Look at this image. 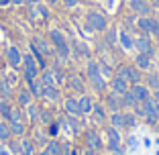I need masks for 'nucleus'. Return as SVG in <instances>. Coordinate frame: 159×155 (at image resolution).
Returning a JSON list of instances; mask_svg holds the SVG:
<instances>
[{"label": "nucleus", "mask_w": 159, "mask_h": 155, "mask_svg": "<svg viewBox=\"0 0 159 155\" xmlns=\"http://www.w3.org/2000/svg\"><path fill=\"white\" fill-rule=\"evenodd\" d=\"M33 41H35V45H37L39 49H41V53L45 57H49V55H55V47H53L51 43L47 41V39H41V37H33Z\"/></svg>", "instance_id": "nucleus-17"}, {"label": "nucleus", "mask_w": 159, "mask_h": 155, "mask_svg": "<svg viewBox=\"0 0 159 155\" xmlns=\"http://www.w3.org/2000/svg\"><path fill=\"white\" fill-rule=\"evenodd\" d=\"M10 133L16 137H23L25 131H27V125H25V121H10Z\"/></svg>", "instance_id": "nucleus-28"}, {"label": "nucleus", "mask_w": 159, "mask_h": 155, "mask_svg": "<svg viewBox=\"0 0 159 155\" xmlns=\"http://www.w3.org/2000/svg\"><path fill=\"white\" fill-rule=\"evenodd\" d=\"M0 155H10V151H8V149H6V147H4V145H0Z\"/></svg>", "instance_id": "nucleus-41"}, {"label": "nucleus", "mask_w": 159, "mask_h": 155, "mask_svg": "<svg viewBox=\"0 0 159 155\" xmlns=\"http://www.w3.org/2000/svg\"><path fill=\"white\" fill-rule=\"evenodd\" d=\"M45 98L51 100V102L59 100V88L57 86H45Z\"/></svg>", "instance_id": "nucleus-32"}, {"label": "nucleus", "mask_w": 159, "mask_h": 155, "mask_svg": "<svg viewBox=\"0 0 159 155\" xmlns=\"http://www.w3.org/2000/svg\"><path fill=\"white\" fill-rule=\"evenodd\" d=\"M155 131H157V133H159V122H157V125H155Z\"/></svg>", "instance_id": "nucleus-49"}, {"label": "nucleus", "mask_w": 159, "mask_h": 155, "mask_svg": "<svg viewBox=\"0 0 159 155\" xmlns=\"http://www.w3.org/2000/svg\"><path fill=\"white\" fill-rule=\"evenodd\" d=\"M47 2H49V4H55V2H57V0H47Z\"/></svg>", "instance_id": "nucleus-47"}, {"label": "nucleus", "mask_w": 159, "mask_h": 155, "mask_svg": "<svg viewBox=\"0 0 159 155\" xmlns=\"http://www.w3.org/2000/svg\"><path fill=\"white\" fill-rule=\"evenodd\" d=\"M14 86L10 84L8 80H2L0 82V96H2V100H8L10 98V90H12Z\"/></svg>", "instance_id": "nucleus-33"}, {"label": "nucleus", "mask_w": 159, "mask_h": 155, "mask_svg": "<svg viewBox=\"0 0 159 155\" xmlns=\"http://www.w3.org/2000/svg\"><path fill=\"white\" fill-rule=\"evenodd\" d=\"M23 67H25V80H27V84L31 80H35V78H39V74H41V67H39L37 59H35V55L31 51L23 55Z\"/></svg>", "instance_id": "nucleus-4"}, {"label": "nucleus", "mask_w": 159, "mask_h": 155, "mask_svg": "<svg viewBox=\"0 0 159 155\" xmlns=\"http://www.w3.org/2000/svg\"><path fill=\"white\" fill-rule=\"evenodd\" d=\"M157 21H159V19H157Z\"/></svg>", "instance_id": "nucleus-53"}, {"label": "nucleus", "mask_w": 159, "mask_h": 155, "mask_svg": "<svg viewBox=\"0 0 159 155\" xmlns=\"http://www.w3.org/2000/svg\"><path fill=\"white\" fill-rule=\"evenodd\" d=\"M80 4V0H63V6L66 8H75Z\"/></svg>", "instance_id": "nucleus-38"}, {"label": "nucleus", "mask_w": 159, "mask_h": 155, "mask_svg": "<svg viewBox=\"0 0 159 155\" xmlns=\"http://www.w3.org/2000/svg\"><path fill=\"white\" fill-rule=\"evenodd\" d=\"M10 4V0H0V6H8Z\"/></svg>", "instance_id": "nucleus-43"}, {"label": "nucleus", "mask_w": 159, "mask_h": 155, "mask_svg": "<svg viewBox=\"0 0 159 155\" xmlns=\"http://www.w3.org/2000/svg\"><path fill=\"white\" fill-rule=\"evenodd\" d=\"M106 43H108V45H116V43H118V31H116V29L106 31Z\"/></svg>", "instance_id": "nucleus-36"}, {"label": "nucleus", "mask_w": 159, "mask_h": 155, "mask_svg": "<svg viewBox=\"0 0 159 155\" xmlns=\"http://www.w3.org/2000/svg\"><path fill=\"white\" fill-rule=\"evenodd\" d=\"M6 61H8L10 67H20L23 66V53L19 51V47H14V45H10L8 49H6Z\"/></svg>", "instance_id": "nucleus-8"}, {"label": "nucleus", "mask_w": 159, "mask_h": 155, "mask_svg": "<svg viewBox=\"0 0 159 155\" xmlns=\"http://www.w3.org/2000/svg\"><path fill=\"white\" fill-rule=\"evenodd\" d=\"M41 155H49V153H47V151H41Z\"/></svg>", "instance_id": "nucleus-51"}, {"label": "nucleus", "mask_w": 159, "mask_h": 155, "mask_svg": "<svg viewBox=\"0 0 159 155\" xmlns=\"http://www.w3.org/2000/svg\"><path fill=\"white\" fill-rule=\"evenodd\" d=\"M126 4H129V8L135 14H139V16H149L151 14V4L147 0H129Z\"/></svg>", "instance_id": "nucleus-7"}, {"label": "nucleus", "mask_w": 159, "mask_h": 155, "mask_svg": "<svg viewBox=\"0 0 159 155\" xmlns=\"http://www.w3.org/2000/svg\"><path fill=\"white\" fill-rule=\"evenodd\" d=\"M122 114H125V127H126V129L137 127V114L133 112V110H129V112H122Z\"/></svg>", "instance_id": "nucleus-34"}, {"label": "nucleus", "mask_w": 159, "mask_h": 155, "mask_svg": "<svg viewBox=\"0 0 159 155\" xmlns=\"http://www.w3.org/2000/svg\"><path fill=\"white\" fill-rule=\"evenodd\" d=\"M33 94H31V90L29 88H23V90H19V94H16V106H20V108H25L29 102H33Z\"/></svg>", "instance_id": "nucleus-23"}, {"label": "nucleus", "mask_w": 159, "mask_h": 155, "mask_svg": "<svg viewBox=\"0 0 159 155\" xmlns=\"http://www.w3.org/2000/svg\"><path fill=\"white\" fill-rule=\"evenodd\" d=\"M131 92L135 94V98L139 100V102H145V100H149V98H151V94H153V92H151V88H149L147 84H143V82L135 84V86L131 88Z\"/></svg>", "instance_id": "nucleus-11"}, {"label": "nucleus", "mask_w": 159, "mask_h": 155, "mask_svg": "<svg viewBox=\"0 0 159 155\" xmlns=\"http://www.w3.org/2000/svg\"><path fill=\"white\" fill-rule=\"evenodd\" d=\"M118 43H120L122 49H126V51H129V49H135V39H133L131 35H129V31H125V29L118 31Z\"/></svg>", "instance_id": "nucleus-20"}, {"label": "nucleus", "mask_w": 159, "mask_h": 155, "mask_svg": "<svg viewBox=\"0 0 159 155\" xmlns=\"http://www.w3.org/2000/svg\"><path fill=\"white\" fill-rule=\"evenodd\" d=\"M157 143H159V139H157Z\"/></svg>", "instance_id": "nucleus-52"}, {"label": "nucleus", "mask_w": 159, "mask_h": 155, "mask_svg": "<svg viewBox=\"0 0 159 155\" xmlns=\"http://www.w3.org/2000/svg\"><path fill=\"white\" fill-rule=\"evenodd\" d=\"M120 104H122L125 108H129V110H133V108H135V106H139L141 102H139V100L135 98V94H133L131 90H126L125 94L120 96Z\"/></svg>", "instance_id": "nucleus-19"}, {"label": "nucleus", "mask_w": 159, "mask_h": 155, "mask_svg": "<svg viewBox=\"0 0 159 155\" xmlns=\"http://www.w3.org/2000/svg\"><path fill=\"white\" fill-rule=\"evenodd\" d=\"M12 137V133H10V125L6 121H0V143H6Z\"/></svg>", "instance_id": "nucleus-31"}, {"label": "nucleus", "mask_w": 159, "mask_h": 155, "mask_svg": "<svg viewBox=\"0 0 159 155\" xmlns=\"http://www.w3.org/2000/svg\"><path fill=\"white\" fill-rule=\"evenodd\" d=\"M86 141H88V149H100L102 147V139H100V133L94 131V129H90L88 133H86Z\"/></svg>", "instance_id": "nucleus-16"}, {"label": "nucleus", "mask_w": 159, "mask_h": 155, "mask_svg": "<svg viewBox=\"0 0 159 155\" xmlns=\"http://www.w3.org/2000/svg\"><path fill=\"white\" fill-rule=\"evenodd\" d=\"M90 116H92V122H98V125L106 122L108 114H106V110H104V104L94 102V108H92V112H90Z\"/></svg>", "instance_id": "nucleus-13"}, {"label": "nucleus", "mask_w": 159, "mask_h": 155, "mask_svg": "<svg viewBox=\"0 0 159 155\" xmlns=\"http://www.w3.org/2000/svg\"><path fill=\"white\" fill-rule=\"evenodd\" d=\"M25 110V114H27V121L29 122H37L39 121V116H41V114H39V106L35 102H29L27 106L23 108Z\"/></svg>", "instance_id": "nucleus-22"}, {"label": "nucleus", "mask_w": 159, "mask_h": 155, "mask_svg": "<svg viewBox=\"0 0 159 155\" xmlns=\"http://www.w3.org/2000/svg\"><path fill=\"white\" fill-rule=\"evenodd\" d=\"M135 49H137L139 53H153L149 35H141V37H137V39H135Z\"/></svg>", "instance_id": "nucleus-15"}, {"label": "nucleus", "mask_w": 159, "mask_h": 155, "mask_svg": "<svg viewBox=\"0 0 159 155\" xmlns=\"http://www.w3.org/2000/svg\"><path fill=\"white\" fill-rule=\"evenodd\" d=\"M106 108L110 110V112H118V110L122 108V104H120V96L114 94V92H108V96H106Z\"/></svg>", "instance_id": "nucleus-18"}, {"label": "nucleus", "mask_w": 159, "mask_h": 155, "mask_svg": "<svg viewBox=\"0 0 159 155\" xmlns=\"http://www.w3.org/2000/svg\"><path fill=\"white\" fill-rule=\"evenodd\" d=\"M61 147H63V143H61V141L51 139V141L45 143V149H43V151H47L49 155H61Z\"/></svg>", "instance_id": "nucleus-26"}, {"label": "nucleus", "mask_w": 159, "mask_h": 155, "mask_svg": "<svg viewBox=\"0 0 159 155\" xmlns=\"http://www.w3.org/2000/svg\"><path fill=\"white\" fill-rule=\"evenodd\" d=\"M135 66L139 67V70H149L151 67V53H139L135 59Z\"/></svg>", "instance_id": "nucleus-25"}, {"label": "nucleus", "mask_w": 159, "mask_h": 155, "mask_svg": "<svg viewBox=\"0 0 159 155\" xmlns=\"http://www.w3.org/2000/svg\"><path fill=\"white\" fill-rule=\"evenodd\" d=\"M78 102H80V110H82V114H90V112H92V108H94V100H92V96L82 94V96L78 98Z\"/></svg>", "instance_id": "nucleus-21"}, {"label": "nucleus", "mask_w": 159, "mask_h": 155, "mask_svg": "<svg viewBox=\"0 0 159 155\" xmlns=\"http://www.w3.org/2000/svg\"><path fill=\"white\" fill-rule=\"evenodd\" d=\"M108 121H110V127H114L116 131H120V129H125V114L118 110V112H110V116H108Z\"/></svg>", "instance_id": "nucleus-24"}, {"label": "nucleus", "mask_w": 159, "mask_h": 155, "mask_svg": "<svg viewBox=\"0 0 159 155\" xmlns=\"http://www.w3.org/2000/svg\"><path fill=\"white\" fill-rule=\"evenodd\" d=\"M153 35H155V39L159 41V25H157V29H155V33H153Z\"/></svg>", "instance_id": "nucleus-44"}, {"label": "nucleus", "mask_w": 159, "mask_h": 155, "mask_svg": "<svg viewBox=\"0 0 159 155\" xmlns=\"http://www.w3.org/2000/svg\"><path fill=\"white\" fill-rule=\"evenodd\" d=\"M49 41H51V45L55 47V57L66 61L67 57L71 55V45H70V41H67V37L63 35V31L51 29V31H49Z\"/></svg>", "instance_id": "nucleus-1"}, {"label": "nucleus", "mask_w": 159, "mask_h": 155, "mask_svg": "<svg viewBox=\"0 0 159 155\" xmlns=\"http://www.w3.org/2000/svg\"><path fill=\"white\" fill-rule=\"evenodd\" d=\"M116 75H120V78H125L129 84H139L141 80H143V74H141V70L137 66H129V63H125V66H120L116 70Z\"/></svg>", "instance_id": "nucleus-5"}, {"label": "nucleus", "mask_w": 159, "mask_h": 155, "mask_svg": "<svg viewBox=\"0 0 159 155\" xmlns=\"http://www.w3.org/2000/svg\"><path fill=\"white\" fill-rule=\"evenodd\" d=\"M19 151H20V155H35V143L31 139H20Z\"/></svg>", "instance_id": "nucleus-27"}, {"label": "nucleus", "mask_w": 159, "mask_h": 155, "mask_svg": "<svg viewBox=\"0 0 159 155\" xmlns=\"http://www.w3.org/2000/svg\"><path fill=\"white\" fill-rule=\"evenodd\" d=\"M88 80L92 82V86L98 92H102V90H106V80L102 78V66H100L98 61H94V59H90L88 61Z\"/></svg>", "instance_id": "nucleus-2"}, {"label": "nucleus", "mask_w": 159, "mask_h": 155, "mask_svg": "<svg viewBox=\"0 0 159 155\" xmlns=\"http://www.w3.org/2000/svg\"><path fill=\"white\" fill-rule=\"evenodd\" d=\"M151 96H153V100L159 104V90H153V94H151Z\"/></svg>", "instance_id": "nucleus-42"}, {"label": "nucleus", "mask_w": 159, "mask_h": 155, "mask_svg": "<svg viewBox=\"0 0 159 155\" xmlns=\"http://www.w3.org/2000/svg\"><path fill=\"white\" fill-rule=\"evenodd\" d=\"M153 4H155V6H159V0H153Z\"/></svg>", "instance_id": "nucleus-48"}, {"label": "nucleus", "mask_w": 159, "mask_h": 155, "mask_svg": "<svg viewBox=\"0 0 159 155\" xmlns=\"http://www.w3.org/2000/svg\"><path fill=\"white\" fill-rule=\"evenodd\" d=\"M57 131H59V125L51 122V125H49V133H51V137H55V135H57Z\"/></svg>", "instance_id": "nucleus-39"}, {"label": "nucleus", "mask_w": 159, "mask_h": 155, "mask_svg": "<svg viewBox=\"0 0 159 155\" xmlns=\"http://www.w3.org/2000/svg\"><path fill=\"white\" fill-rule=\"evenodd\" d=\"M157 25H159V21L153 19V16H139V19H137V27L141 29L143 35H153Z\"/></svg>", "instance_id": "nucleus-6"}, {"label": "nucleus", "mask_w": 159, "mask_h": 155, "mask_svg": "<svg viewBox=\"0 0 159 155\" xmlns=\"http://www.w3.org/2000/svg\"><path fill=\"white\" fill-rule=\"evenodd\" d=\"M63 110H66L70 116H84L82 114V110H80V102H78V98H74V96H67L66 100H63Z\"/></svg>", "instance_id": "nucleus-12"}, {"label": "nucleus", "mask_w": 159, "mask_h": 155, "mask_svg": "<svg viewBox=\"0 0 159 155\" xmlns=\"http://www.w3.org/2000/svg\"><path fill=\"white\" fill-rule=\"evenodd\" d=\"M10 2H12V4H23L25 0H10Z\"/></svg>", "instance_id": "nucleus-46"}, {"label": "nucleus", "mask_w": 159, "mask_h": 155, "mask_svg": "<svg viewBox=\"0 0 159 155\" xmlns=\"http://www.w3.org/2000/svg\"><path fill=\"white\" fill-rule=\"evenodd\" d=\"M70 45H71V49H74L75 53H80L82 57H90V49L86 47L84 41H74V43H70Z\"/></svg>", "instance_id": "nucleus-30"}, {"label": "nucleus", "mask_w": 159, "mask_h": 155, "mask_svg": "<svg viewBox=\"0 0 159 155\" xmlns=\"http://www.w3.org/2000/svg\"><path fill=\"white\" fill-rule=\"evenodd\" d=\"M106 137H108V141H106L108 143V149H110V151H118V153H120V135H118L116 129L108 125Z\"/></svg>", "instance_id": "nucleus-9"}, {"label": "nucleus", "mask_w": 159, "mask_h": 155, "mask_svg": "<svg viewBox=\"0 0 159 155\" xmlns=\"http://www.w3.org/2000/svg\"><path fill=\"white\" fill-rule=\"evenodd\" d=\"M86 25H88V29L94 31V33H106L108 31L106 16L102 12H98V10H90L88 16H86Z\"/></svg>", "instance_id": "nucleus-3"}, {"label": "nucleus", "mask_w": 159, "mask_h": 155, "mask_svg": "<svg viewBox=\"0 0 159 155\" xmlns=\"http://www.w3.org/2000/svg\"><path fill=\"white\" fill-rule=\"evenodd\" d=\"M110 155H120V153H118V151H112V153H110Z\"/></svg>", "instance_id": "nucleus-50"}, {"label": "nucleus", "mask_w": 159, "mask_h": 155, "mask_svg": "<svg viewBox=\"0 0 159 155\" xmlns=\"http://www.w3.org/2000/svg\"><path fill=\"white\" fill-rule=\"evenodd\" d=\"M145 84L149 86L151 90H159V75H157V74H153V71H151V74H147Z\"/></svg>", "instance_id": "nucleus-35"}, {"label": "nucleus", "mask_w": 159, "mask_h": 155, "mask_svg": "<svg viewBox=\"0 0 159 155\" xmlns=\"http://www.w3.org/2000/svg\"><path fill=\"white\" fill-rule=\"evenodd\" d=\"M70 86L74 88V92H82V90H84V88H82V82H78V78H71Z\"/></svg>", "instance_id": "nucleus-37"}, {"label": "nucleus", "mask_w": 159, "mask_h": 155, "mask_svg": "<svg viewBox=\"0 0 159 155\" xmlns=\"http://www.w3.org/2000/svg\"><path fill=\"white\" fill-rule=\"evenodd\" d=\"M37 10L41 12V16H49V12L45 10V6H43V4H39V6H37Z\"/></svg>", "instance_id": "nucleus-40"}, {"label": "nucleus", "mask_w": 159, "mask_h": 155, "mask_svg": "<svg viewBox=\"0 0 159 155\" xmlns=\"http://www.w3.org/2000/svg\"><path fill=\"white\" fill-rule=\"evenodd\" d=\"M126 90H131V88H129V82H126L125 78H120V75H112V78H110V92L122 96Z\"/></svg>", "instance_id": "nucleus-10"}, {"label": "nucleus", "mask_w": 159, "mask_h": 155, "mask_svg": "<svg viewBox=\"0 0 159 155\" xmlns=\"http://www.w3.org/2000/svg\"><path fill=\"white\" fill-rule=\"evenodd\" d=\"M12 108H14V106H12V104L8 102V100H0V116L4 118L6 122L10 121V114H12Z\"/></svg>", "instance_id": "nucleus-29"}, {"label": "nucleus", "mask_w": 159, "mask_h": 155, "mask_svg": "<svg viewBox=\"0 0 159 155\" xmlns=\"http://www.w3.org/2000/svg\"><path fill=\"white\" fill-rule=\"evenodd\" d=\"M29 90H31L33 98H45V84L41 82V78H35L29 82Z\"/></svg>", "instance_id": "nucleus-14"}, {"label": "nucleus", "mask_w": 159, "mask_h": 155, "mask_svg": "<svg viewBox=\"0 0 159 155\" xmlns=\"http://www.w3.org/2000/svg\"><path fill=\"white\" fill-rule=\"evenodd\" d=\"M84 155H96V151H94V149H88V151H86Z\"/></svg>", "instance_id": "nucleus-45"}]
</instances>
